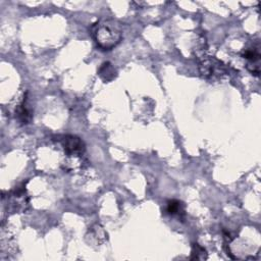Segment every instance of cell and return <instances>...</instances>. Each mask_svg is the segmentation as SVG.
Listing matches in <instances>:
<instances>
[{
	"label": "cell",
	"mask_w": 261,
	"mask_h": 261,
	"mask_svg": "<svg viewBox=\"0 0 261 261\" xmlns=\"http://www.w3.org/2000/svg\"><path fill=\"white\" fill-rule=\"evenodd\" d=\"M92 35L101 49L111 50L121 42L123 33L119 23L105 20L94 25Z\"/></svg>",
	"instance_id": "6da1fadb"
},
{
	"label": "cell",
	"mask_w": 261,
	"mask_h": 261,
	"mask_svg": "<svg viewBox=\"0 0 261 261\" xmlns=\"http://www.w3.org/2000/svg\"><path fill=\"white\" fill-rule=\"evenodd\" d=\"M61 143L67 155H81L86 150L84 141L73 135H66L61 139Z\"/></svg>",
	"instance_id": "7a4b0ae2"
},
{
	"label": "cell",
	"mask_w": 261,
	"mask_h": 261,
	"mask_svg": "<svg viewBox=\"0 0 261 261\" xmlns=\"http://www.w3.org/2000/svg\"><path fill=\"white\" fill-rule=\"evenodd\" d=\"M243 57L248 61L247 67L248 70L255 76H259V61L260 53L256 48H248L243 52Z\"/></svg>",
	"instance_id": "3957f363"
},
{
	"label": "cell",
	"mask_w": 261,
	"mask_h": 261,
	"mask_svg": "<svg viewBox=\"0 0 261 261\" xmlns=\"http://www.w3.org/2000/svg\"><path fill=\"white\" fill-rule=\"evenodd\" d=\"M219 64V61L215 59H209V57H205L200 61L199 62V72L202 77L204 78H211L217 70V66Z\"/></svg>",
	"instance_id": "277c9868"
},
{
	"label": "cell",
	"mask_w": 261,
	"mask_h": 261,
	"mask_svg": "<svg viewBox=\"0 0 261 261\" xmlns=\"http://www.w3.org/2000/svg\"><path fill=\"white\" fill-rule=\"evenodd\" d=\"M167 212L169 215L184 217L185 216V205L180 200H169L167 203Z\"/></svg>",
	"instance_id": "5b68a950"
},
{
	"label": "cell",
	"mask_w": 261,
	"mask_h": 261,
	"mask_svg": "<svg viewBox=\"0 0 261 261\" xmlns=\"http://www.w3.org/2000/svg\"><path fill=\"white\" fill-rule=\"evenodd\" d=\"M98 75L104 82H111L117 77V71L110 62H104L99 67Z\"/></svg>",
	"instance_id": "8992f818"
},
{
	"label": "cell",
	"mask_w": 261,
	"mask_h": 261,
	"mask_svg": "<svg viewBox=\"0 0 261 261\" xmlns=\"http://www.w3.org/2000/svg\"><path fill=\"white\" fill-rule=\"evenodd\" d=\"M15 115L17 120L20 121L23 124L30 123V122L32 121V113L30 109L26 106L25 101H23L20 105L17 106V108L15 109Z\"/></svg>",
	"instance_id": "52a82bcc"
},
{
	"label": "cell",
	"mask_w": 261,
	"mask_h": 261,
	"mask_svg": "<svg viewBox=\"0 0 261 261\" xmlns=\"http://www.w3.org/2000/svg\"><path fill=\"white\" fill-rule=\"evenodd\" d=\"M192 260H204L207 259L206 250L200 246L199 244H193L192 246V253H191Z\"/></svg>",
	"instance_id": "ba28073f"
}]
</instances>
